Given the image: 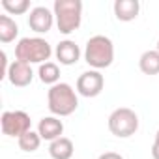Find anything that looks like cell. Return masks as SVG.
I'll return each mask as SVG.
<instances>
[{
	"mask_svg": "<svg viewBox=\"0 0 159 159\" xmlns=\"http://www.w3.org/2000/svg\"><path fill=\"white\" fill-rule=\"evenodd\" d=\"M47 107L52 116H69L77 111L79 107V98L77 90H73L71 84L67 83H58L49 88L47 92Z\"/></svg>",
	"mask_w": 159,
	"mask_h": 159,
	"instance_id": "cell-1",
	"label": "cell"
},
{
	"mask_svg": "<svg viewBox=\"0 0 159 159\" xmlns=\"http://www.w3.org/2000/svg\"><path fill=\"white\" fill-rule=\"evenodd\" d=\"M52 13L60 34H73L83 21V2L81 0H54Z\"/></svg>",
	"mask_w": 159,
	"mask_h": 159,
	"instance_id": "cell-2",
	"label": "cell"
},
{
	"mask_svg": "<svg viewBox=\"0 0 159 159\" xmlns=\"http://www.w3.org/2000/svg\"><path fill=\"white\" fill-rule=\"evenodd\" d=\"M84 62L92 69H105L114 62V45L107 36H92L84 47Z\"/></svg>",
	"mask_w": 159,
	"mask_h": 159,
	"instance_id": "cell-3",
	"label": "cell"
},
{
	"mask_svg": "<svg viewBox=\"0 0 159 159\" xmlns=\"http://www.w3.org/2000/svg\"><path fill=\"white\" fill-rule=\"evenodd\" d=\"M52 56V47L47 39L36 36V38H23L15 45V60H21L25 64H45Z\"/></svg>",
	"mask_w": 159,
	"mask_h": 159,
	"instance_id": "cell-4",
	"label": "cell"
},
{
	"mask_svg": "<svg viewBox=\"0 0 159 159\" xmlns=\"http://www.w3.org/2000/svg\"><path fill=\"white\" fill-rule=\"evenodd\" d=\"M109 131L118 139H129L139 129V116L129 107H118L109 116Z\"/></svg>",
	"mask_w": 159,
	"mask_h": 159,
	"instance_id": "cell-5",
	"label": "cell"
},
{
	"mask_svg": "<svg viewBox=\"0 0 159 159\" xmlns=\"http://www.w3.org/2000/svg\"><path fill=\"white\" fill-rule=\"evenodd\" d=\"M2 133L13 139H21L25 133L32 129V120L25 111H4L0 116Z\"/></svg>",
	"mask_w": 159,
	"mask_h": 159,
	"instance_id": "cell-6",
	"label": "cell"
},
{
	"mask_svg": "<svg viewBox=\"0 0 159 159\" xmlns=\"http://www.w3.org/2000/svg\"><path fill=\"white\" fill-rule=\"evenodd\" d=\"M75 88H77V94L83 98H98L105 88V77L98 69L84 71L79 75Z\"/></svg>",
	"mask_w": 159,
	"mask_h": 159,
	"instance_id": "cell-7",
	"label": "cell"
},
{
	"mask_svg": "<svg viewBox=\"0 0 159 159\" xmlns=\"http://www.w3.org/2000/svg\"><path fill=\"white\" fill-rule=\"evenodd\" d=\"M54 25V13L45 6H36L30 10L28 15V26L36 34H47Z\"/></svg>",
	"mask_w": 159,
	"mask_h": 159,
	"instance_id": "cell-8",
	"label": "cell"
},
{
	"mask_svg": "<svg viewBox=\"0 0 159 159\" xmlns=\"http://www.w3.org/2000/svg\"><path fill=\"white\" fill-rule=\"evenodd\" d=\"M34 79V71L30 64H25L21 60H15L10 64V71H8V81L17 86V88H25L32 83Z\"/></svg>",
	"mask_w": 159,
	"mask_h": 159,
	"instance_id": "cell-9",
	"label": "cell"
},
{
	"mask_svg": "<svg viewBox=\"0 0 159 159\" xmlns=\"http://www.w3.org/2000/svg\"><path fill=\"white\" fill-rule=\"evenodd\" d=\"M54 56L62 66H73L81 58V49L73 39H62L54 49Z\"/></svg>",
	"mask_w": 159,
	"mask_h": 159,
	"instance_id": "cell-10",
	"label": "cell"
},
{
	"mask_svg": "<svg viewBox=\"0 0 159 159\" xmlns=\"http://www.w3.org/2000/svg\"><path fill=\"white\" fill-rule=\"evenodd\" d=\"M38 133H39V137H41V140L52 142V140H56V139L62 137V133H64V124H62V120H60L58 116H45V118H41L39 124H38Z\"/></svg>",
	"mask_w": 159,
	"mask_h": 159,
	"instance_id": "cell-11",
	"label": "cell"
},
{
	"mask_svg": "<svg viewBox=\"0 0 159 159\" xmlns=\"http://www.w3.org/2000/svg\"><path fill=\"white\" fill-rule=\"evenodd\" d=\"M112 10H114V17L118 21L129 23V21H135L139 17L140 2H139V0H116Z\"/></svg>",
	"mask_w": 159,
	"mask_h": 159,
	"instance_id": "cell-12",
	"label": "cell"
},
{
	"mask_svg": "<svg viewBox=\"0 0 159 159\" xmlns=\"http://www.w3.org/2000/svg\"><path fill=\"white\" fill-rule=\"evenodd\" d=\"M73 152H75L73 140L67 137H60L49 144V155L52 159H71Z\"/></svg>",
	"mask_w": 159,
	"mask_h": 159,
	"instance_id": "cell-13",
	"label": "cell"
},
{
	"mask_svg": "<svg viewBox=\"0 0 159 159\" xmlns=\"http://www.w3.org/2000/svg\"><path fill=\"white\" fill-rule=\"evenodd\" d=\"M38 77H39V81L43 84H49V86H54L60 83V67L58 64L54 62H45L39 66L38 69Z\"/></svg>",
	"mask_w": 159,
	"mask_h": 159,
	"instance_id": "cell-14",
	"label": "cell"
},
{
	"mask_svg": "<svg viewBox=\"0 0 159 159\" xmlns=\"http://www.w3.org/2000/svg\"><path fill=\"white\" fill-rule=\"evenodd\" d=\"M19 36V25L10 15H0V41L11 43Z\"/></svg>",
	"mask_w": 159,
	"mask_h": 159,
	"instance_id": "cell-15",
	"label": "cell"
},
{
	"mask_svg": "<svg viewBox=\"0 0 159 159\" xmlns=\"http://www.w3.org/2000/svg\"><path fill=\"white\" fill-rule=\"evenodd\" d=\"M139 67L144 75H157L159 73V52L157 51H146L139 58Z\"/></svg>",
	"mask_w": 159,
	"mask_h": 159,
	"instance_id": "cell-16",
	"label": "cell"
},
{
	"mask_svg": "<svg viewBox=\"0 0 159 159\" xmlns=\"http://www.w3.org/2000/svg\"><path fill=\"white\" fill-rule=\"evenodd\" d=\"M17 144H19V148L23 150V152H26V153H32V152H36L38 148H39V144H41V137H39V133L38 131H28V133H25L21 139H17Z\"/></svg>",
	"mask_w": 159,
	"mask_h": 159,
	"instance_id": "cell-17",
	"label": "cell"
},
{
	"mask_svg": "<svg viewBox=\"0 0 159 159\" xmlns=\"http://www.w3.org/2000/svg\"><path fill=\"white\" fill-rule=\"evenodd\" d=\"M2 8L10 15H23L30 10V0H2Z\"/></svg>",
	"mask_w": 159,
	"mask_h": 159,
	"instance_id": "cell-18",
	"label": "cell"
},
{
	"mask_svg": "<svg viewBox=\"0 0 159 159\" xmlns=\"http://www.w3.org/2000/svg\"><path fill=\"white\" fill-rule=\"evenodd\" d=\"M0 64H2V71H0V79H8V71H10V64H8V56L2 51L0 52Z\"/></svg>",
	"mask_w": 159,
	"mask_h": 159,
	"instance_id": "cell-19",
	"label": "cell"
},
{
	"mask_svg": "<svg viewBox=\"0 0 159 159\" xmlns=\"http://www.w3.org/2000/svg\"><path fill=\"white\" fill-rule=\"evenodd\" d=\"M98 159H124L120 153H116V152H105V153H101Z\"/></svg>",
	"mask_w": 159,
	"mask_h": 159,
	"instance_id": "cell-20",
	"label": "cell"
},
{
	"mask_svg": "<svg viewBox=\"0 0 159 159\" xmlns=\"http://www.w3.org/2000/svg\"><path fill=\"white\" fill-rule=\"evenodd\" d=\"M152 157L153 159H159V144H153L152 146Z\"/></svg>",
	"mask_w": 159,
	"mask_h": 159,
	"instance_id": "cell-21",
	"label": "cell"
},
{
	"mask_svg": "<svg viewBox=\"0 0 159 159\" xmlns=\"http://www.w3.org/2000/svg\"><path fill=\"white\" fill-rule=\"evenodd\" d=\"M153 144H159V129H157V133H155V140H153Z\"/></svg>",
	"mask_w": 159,
	"mask_h": 159,
	"instance_id": "cell-22",
	"label": "cell"
},
{
	"mask_svg": "<svg viewBox=\"0 0 159 159\" xmlns=\"http://www.w3.org/2000/svg\"><path fill=\"white\" fill-rule=\"evenodd\" d=\"M155 51H157V52H159V39H157V47H155Z\"/></svg>",
	"mask_w": 159,
	"mask_h": 159,
	"instance_id": "cell-23",
	"label": "cell"
}]
</instances>
